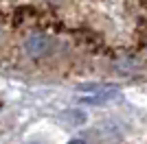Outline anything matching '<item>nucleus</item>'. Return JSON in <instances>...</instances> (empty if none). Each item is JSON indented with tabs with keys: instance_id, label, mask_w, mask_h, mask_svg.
<instances>
[{
	"instance_id": "obj_1",
	"label": "nucleus",
	"mask_w": 147,
	"mask_h": 144,
	"mask_svg": "<svg viewBox=\"0 0 147 144\" xmlns=\"http://www.w3.org/2000/svg\"><path fill=\"white\" fill-rule=\"evenodd\" d=\"M51 48H53V42H51L46 35L35 33V35H31L29 39H26V53H29L31 57H35V59L46 57V55L51 53Z\"/></svg>"
},
{
	"instance_id": "obj_2",
	"label": "nucleus",
	"mask_w": 147,
	"mask_h": 144,
	"mask_svg": "<svg viewBox=\"0 0 147 144\" xmlns=\"http://www.w3.org/2000/svg\"><path fill=\"white\" fill-rule=\"evenodd\" d=\"M57 120H59L61 125L66 127H73V129H77V127L86 125L88 116L84 114V111H79V109H64L59 116H57Z\"/></svg>"
},
{
	"instance_id": "obj_3",
	"label": "nucleus",
	"mask_w": 147,
	"mask_h": 144,
	"mask_svg": "<svg viewBox=\"0 0 147 144\" xmlns=\"http://www.w3.org/2000/svg\"><path fill=\"white\" fill-rule=\"evenodd\" d=\"M119 94H121V90H117V92H97V94L84 96L81 103H86V105H105V103H110V101H117Z\"/></svg>"
},
{
	"instance_id": "obj_4",
	"label": "nucleus",
	"mask_w": 147,
	"mask_h": 144,
	"mask_svg": "<svg viewBox=\"0 0 147 144\" xmlns=\"http://www.w3.org/2000/svg\"><path fill=\"white\" fill-rule=\"evenodd\" d=\"M79 90L88 92V94H97V92H117L119 87L117 85H110V83H81Z\"/></svg>"
},
{
	"instance_id": "obj_5",
	"label": "nucleus",
	"mask_w": 147,
	"mask_h": 144,
	"mask_svg": "<svg viewBox=\"0 0 147 144\" xmlns=\"http://www.w3.org/2000/svg\"><path fill=\"white\" fill-rule=\"evenodd\" d=\"M0 39H2V26H0Z\"/></svg>"
},
{
	"instance_id": "obj_6",
	"label": "nucleus",
	"mask_w": 147,
	"mask_h": 144,
	"mask_svg": "<svg viewBox=\"0 0 147 144\" xmlns=\"http://www.w3.org/2000/svg\"><path fill=\"white\" fill-rule=\"evenodd\" d=\"M0 107H2V103H0Z\"/></svg>"
}]
</instances>
